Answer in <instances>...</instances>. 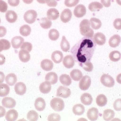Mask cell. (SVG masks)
I'll return each mask as SVG.
<instances>
[{
	"label": "cell",
	"mask_w": 121,
	"mask_h": 121,
	"mask_svg": "<svg viewBox=\"0 0 121 121\" xmlns=\"http://www.w3.org/2000/svg\"><path fill=\"white\" fill-rule=\"evenodd\" d=\"M59 80L61 83L66 86H68L70 85L72 83V79L71 77L66 74L61 75L59 78Z\"/></svg>",
	"instance_id": "cell-33"
},
{
	"label": "cell",
	"mask_w": 121,
	"mask_h": 121,
	"mask_svg": "<svg viewBox=\"0 0 121 121\" xmlns=\"http://www.w3.org/2000/svg\"><path fill=\"white\" fill-rule=\"evenodd\" d=\"M72 17V13L71 11L69 9H65L60 14V20L63 23H68L70 21Z\"/></svg>",
	"instance_id": "cell-10"
},
{
	"label": "cell",
	"mask_w": 121,
	"mask_h": 121,
	"mask_svg": "<svg viewBox=\"0 0 121 121\" xmlns=\"http://www.w3.org/2000/svg\"><path fill=\"white\" fill-rule=\"evenodd\" d=\"M27 119L30 121H36L38 120L39 118V115L38 113L34 111L31 110L27 114Z\"/></svg>",
	"instance_id": "cell-42"
},
{
	"label": "cell",
	"mask_w": 121,
	"mask_h": 121,
	"mask_svg": "<svg viewBox=\"0 0 121 121\" xmlns=\"http://www.w3.org/2000/svg\"><path fill=\"white\" fill-rule=\"evenodd\" d=\"M39 23L41 27L44 29H48L50 28L52 25L51 20L48 17H43L39 20Z\"/></svg>",
	"instance_id": "cell-31"
},
{
	"label": "cell",
	"mask_w": 121,
	"mask_h": 121,
	"mask_svg": "<svg viewBox=\"0 0 121 121\" xmlns=\"http://www.w3.org/2000/svg\"><path fill=\"white\" fill-rule=\"evenodd\" d=\"M80 66L83 68L84 70L89 72H91L93 69V65L91 61L82 64L80 65Z\"/></svg>",
	"instance_id": "cell-43"
},
{
	"label": "cell",
	"mask_w": 121,
	"mask_h": 121,
	"mask_svg": "<svg viewBox=\"0 0 121 121\" xmlns=\"http://www.w3.org/2000/svg\"><path fill=\"white\" fill-rule=\"evenodd\" d=\"M17 76L14 73H11L8 74L5 78V81L6 83L10 86H13L17 81Z\"/></svg>",
	"instance_id": "cell-28"
},
{
	"label": "cell",
	"mask_w": 121,
	"mask_h": 121,
	"mask_svg": "<svg viewBox=\"0 0 121 121\" xmlns=\"http://www.w3.org/2000/svg\"><path fill=\"white\" fill-rule=\"evenodd\" d=\"M15 92L19 95H23L26 92V86L23 82H18L15 84Z\"/></svg>",
	"instance_id": "cell-14"
},
{
	"label": "cell",
	"mask_w": 121,
	"mask_h": 121,
	"mask_svg": "<svg viewBox=\"0 0 121 121\" xmlns=\"http://www.w3.org/2000/svg\"><path fill=\"white\" fill-rule=\"evenodd\" d=\"M24 39L19 36H15L11 40V44L13 48L18 49L24 42Z\"/></svg>",
	"instance_id": "cell-18"
},
{
	"label": "cell",
	"mask_w": 121,
	"mask_h": 121,
	"mask_svg": "<svg viewBox=\"0 0 121 121\" xmlns=\"http://www.w3.org/2000/svg\"><path fill=\"white\" fill-rule=\"evenodd\" d=\"M93 39L95 43L98 45H103L106 43L105 35L103 33L100 32L96 33L93 36Z\"/></svg>",
	"instance_id": "cell-8"
},
{
	"label": "cell",
	"mask_w": 121,
	"mask_h": 121,
	"mask_svg": "<svg viewBox=\"0 0 121 121\" xmlns=\"http://www.w3.org/2000/svg\"><path fill=\"white\" fill-rule=\"evenodd\" d=\"M37 17V13L34 10H30L27 11L23 16L25 21L29 24H32L35 22Z\"/></svg>",
	"instance_id": "cell-4"
},
{
	"label": "cell",
	"mask_w": 121,
	"mask_h": 121,
	"mask_svg": "<svg viewBox=\"0 0 121 121\" xmlns=\"http://www.w3.org/2000/svg\"><path fill=\"white\" fill-rule=\"evenodd\" d=\"M10 42L7 39H0V52L4 50H8L10 48Z\"/></svg>",
	"instance_id": "cell-40"
},
{
	"label": "cell",
	"mask_w": 121,
	"mask_h": 121,
	"mask_svg": "<svg viewBox=\"0 0 121 121\" xmlns=\"http://www.w3.org/2000/svg\"><path fill=\"white\" fill-rule=\"evenodd\" d=\"M6 119L8 121H16L18 117V112L14 109H11L6 113Z\"/></svg>",
	"instance_id": "cell-21"
},
{
	"label": "cell",
	"mask_w": 121,
	"mask_h": 121,
	"mask_svg": "<svg viewBox=\"0 0 121 121\" xmlns=\"http://www.w3.org/2000/svg\"><path fill=\"white\" fill-rule=\"evenodd\" d=\"M116 1L118 5L121 6V0H116Z\"/></svg>",
	"instance_id": "cell-60"
},
{
	"label": "cell",
	"mask_w": 121,
	"mask_h": 121,
	"mask_svg": "<svg viewBox=\"0 0 121 121\" xmlns=\"http://www.w3.org/2000/svg\"><path fill=\"white\" fill-rule=\"evenodd\" d=\"M98 110L95 107H92L87 112V117L90 120L96 121L98 117Z\"/></svg>",
	"instance_id": "cell-13"
},
{
	"label": "cell",
	"mask_w": 121,
	"mask_h": 121,
	"mask_svg": "<svg viewBox=\"0 0 121 121\" xmlns=\"http://www.w3.org/2000/svg\"><path fill=\"white\" fill-rule=\"evenodd\" d=\"M85 112L84 106L80 104H76L73 108V112L75 115L80 116L83 115Z\"/></svg>",
	"instance_id": "cell-30"
},
{
	"label": "cell",
	"mask_w": 121,
	"mask_h": 121,
	"mask_svg": "<svg viewBox=\"0 0 121 121\" xmlns=\"http://www.w3.org/2000/svg\"><path fill=\"white\" fill-rule=\"evenodd\" d=\"M23 1L25 3V4H31L33 1V0H23Z\"/></svg>",
	"instance_id": "cell-58"
},
{
	"label": "cell",
	"mask_w": 121,
	"mask_h": 121,
	"mask_svg": "<svg viewBox=\"0 0 121 121\" xmlns=\"http://www.w3.org/2000/svg\"><path fill=\"white\" fill-rule=\"evenodd\" d=\"M63 57V53L59 51H56L52 54V59L55 63H60L62 60Z\"/></svg>",
	"instance_id": "cell-25"
},
{
	"label": "cell",
	"mask_w": 121,
	"mask_h": 121,
	"mask_svg": "<svg viewBox=\"0 0 121 121\" xmlns=\"http://www.w3.org/2000/svg\"><path fill=\"white\" fill-rule=\"evenodd\" d=\"M6 111L4 106H0V117H2L6 114Z\"/></svg>",
	"instance_id": "cell-54"
},
{
	"label": "cell",
	"mask_w": 121,
	"mask_h": 121,
	"mask_svg": "<svg viewBox=\"0 0 121 121\" xmlns=\"http://www.w3.org/2000/svg\"><path fill=\"white\" fill-rule=\"evenodd\" d=\"M5 62V57L2 54H0V65L4 64Z\"/></svg>",
	"instance_id": "cell-55"
},
{
	"label": "cell",
	"mask_w": 121,
	"mask_h": 121,
	"mask_svg": "<svg viewBox=\"0 0 121 121\" xmlns=\"http://www.w3.org/2000/svg\"><path fill=\"white\" fill-rule=\"evenodd\" d=\"M6 18L8 22L14 23L17 19V15L14 11L8 10L6 14Z\"/></svg>",
	"instance_id": "cell-22"
},
{
	"label": "cell",
	"mask_w": 121,
	"mask_h": 121,
	"mask_svg": "<svg viewBox=\"0 0 121 121\" xmlns=\"http://www.w3.org/2000/svg\"><path fill=\"white\" fill-rule=\"evenodd\" d=\"M80 32L81 34L84 37L92 38L94 32L91 28L90 21L88 19H83L79 25Z\"/></svg>",
	"instance_id": "cell-2"
},
{
	"label": "cell",
	"mask_w": 121,
	"mask_h": 121,
	"mask_svg": "<svg viewBox=\"0 0 121 121\" xmlns=\"http://www.w3.org/2000/svg\"><path fill=\"white\" fill-rule=\"evenodd\" d=\"M114 28L117 30H121V18H117L113 22Z\"/></svg>",
	"instance_id": "cell-49"
},
{
	"label": "cell",
	"mask_w": 121,
	"mask_h": 121,
	"mask_svg": "<svg viewBox=\"0 0 121 121\" xmlns=\"http://www.w3.org/2000/svg\"><path fill=\"white\" fill-rule=\"evenodd\" d=\"M63 64L65 68H72L75 64V60L72 55H67L63 59Z\"/></svg>",
	"instance_id": "cell-11"
},
{
	"label": "cell",
	"mask_w": 121,
	"mask_h": 121,
	"mask_svg": "<svg viewBox=\"0 0 121 121\" xmlns=\"http://www.w3.org/2000/svg\"><path fill=\"white\" fill-rule=\"evenodd\" d=\"M113 107L117 111H121V99H116L113 103Z\"/></svg>",
	"instance_id": "cell-48"
},
{
	"label": "cell",
	"mask_w": 121,
	"mask_h": 121,
	"mask_svg": "<svg viewBox=\"0 0 121 121\" xmlns=\"http://www.w3.org/2000/svg\"><path fill=\"white\" fill-rule=\"evenodd\" d=\"M96 103L100 107L104 106L107 104V99L104 95L100 94L96 97Z\"/></svg>",
	"instance_id": "cell-29"
},
{
	"label": "cell",
	"mask_w": 121,
	"mask_h": 121,
	"mask_svg": "<svg viewBox=\"0 0 121 121\" xmlns=\"http://www.w3.org/2000/svg\"><path fill=\"white\" fill-rule=\"evenodd\" d=\"M121 42L120 36L118 35H115L109 39V44L111 47L115 48L119 45Z\"/></svg>",
	"instance_id": "cell-15"
},
{
	"label": "cell",
	"mask_w": 121,
	"mask_h": 121,
	"mask_svg": "<svg viewBox=\"0 0 121 121\" xmlns=\"http://www.w3.org/2000/svg\"><path fill=\"white\" fill-rule=\"evenodd\" d=\"M20 2V0H8V3L12 7L17 6Z\"/></svg>",
	"instance_id": "cell-51"
},
{
	"label": "cell",
	"mask_w": 121,
	"mask_h": 121,
	"mask_svg": "<svg viewBox=\"0 0 121 121\" xmlns=\"http://www.w3.org/2000/svg\"><path fill=\"white\" fill-rule=\"evenodd\" d=\"M7 31L5 27L0 26V37H3L6 35Z\"/></svg>",
	"instance_id": "cell-52"
},
{
	"label": "cell",
	"mask_w": 121,
	"mask_h": 121,
	"mask_svg": "<svg viewBox=\"0 0 121 121\" xmlns=\"http://www.w3.org/2000/svg\"><path fill=\"white\" fill-rule=\"evenodd\" d=\"M91 83V78L89 76H84L80 79L79 83V87L82 91H86L90 88Z\"/></svg>",
	"instance_id": "cell-6"
},
{
	"label": "cell",
	"mask_w": 121,
	"mask_h": 121,
	"mask_svg": "<svg viewBox=\"0 0 121 121\" xmlns=\"http://www.w3.org/2000/svg\"><path fill=\"white\" fill-rule=\"evenodd\" d=\"M1 103L3 106L7 108H13L16 105V102L14 99L11 97H5L2 99Z\"/></svg>",
	"instance_id": "cell-12"
},
{
	"label": "cell",
	"mask_w": 121,
	"mask_h": 121,
	"mask_svg": "<svg viewBox=\"0 0 121 121\" xmlns=\"http://www.w3.org/2000/svg\"><path fill=\"white\" fill-rule=\"evenodd\" d=\"M39 89L42 93L48 94L52 90L51 83L47 81H45L40 84Z\"/></svg>",
	"instance_id": "cell-20"
},
{
	"label": "cell",
	"mask_w": 121,
	"mask_h": 121,
	"mask_svg": "<svg viewBox=\"0 0 121 121\" xmlns=\"http://www.w3.org/2000/svg\"><path fill=\"white\" fill-rule=\"evenodd\" d=\"M48 120L49 121H60V116L57 113L51 114L48 117Z\"/></svg>",
	"instance_id": "cell-46"
},
{
	"label": "cell",
	"mask_w": 121,
	"mask_h": 121,
	"mask_svg": "<svg viewBox=\"0 0 121 121\" xmlns=\"http://www.w3.org/2000/svg\"><path fill=\"white\" fill-rule=\"evenodd\" d=\"M60 36V34L58 30L56 29H52L49 31L48 36L50 39L52 40L55 41Z\"/></svg>",
	"instance_id": "cell-41"
},
{
	"label": "cell",
	"mask_w": 121,
	"mask_h": 121,
	"mask_svg": "<svg viewBox=\"0 0 121 121\" xmlns=\"http://www.w3.org/2000/svg\"><path fill=\"white\" fill-rule=\"evenodd\" d=\"M5 75L2 72H0V84L4 82L5 79Z\"/></svg>",
	"instance_id": "cell-56"
},
{
	"label": "cell",
	"mask_w": 121,
	"mask_h": 121,
	"mask_svg": "<svg viewBox=\"0 0 121 121\" xmlns=\"http://www.w3.org/2000/svg\"><path fill=\"white\" fill-rule=\"evenodd\" d=\"M100 82L105 86L111 88L114 86L115 81L113 78L108 74H103L100 78Z\"/></svg>",
	"instance_id": "cell-5"
},
{
	"label": "cell",
	"mask_w": 121,
	"mask_h": 121,
	"mask_svg": "<svg viewBox=\"0 0 121 121\" xmlns=\"http://www.w3.org/2000/svg\"><path fill=\"white\" fill-rule=\"evenodd\" d=\"M71 94L70 90L67 87L60 86L57 90L56 96L63 98L69 97Z\"/></svg>",
	"instance_id": "cell-7"
},
{
	"label": "cell",
	"mask_w": 121,
	"mask_h": 121,
	"mask_svg": "<svg viewBox=\"0 0 121 121\" xmlns=\"http://www.w3.org/2000/svg\"><path fill=\"white\" fill-rule=\"evenodd\" d=\"M117 81L118 83L121 84V73L118 74L117 77Z\"/></svg>",
	"instance_id": "cell-57"
},
{
	"label": "cell",
	"mask_w": 121,
	"mask_h": 121,
	"mask_svg": "<svg viewBox=\"0 0 121 121\" xmlns=\"http://www.w3.org/2000/svg\"><path fill=\"white\" fill-rule=\"evenodd\" d=\"M95 48L96 45L93 39L84 37L72 47L71 52L80 66L91 61Z\"/></svg>",
	"instance_id": "cell-1"
},
{
	"label": "cell",
	"mask_w": 121,
	"mask_h": 121,
	"mask_svg": "<svg viewBox=\"0 0 121 121\" xmlns=\"http://www.w3.org/2000/svg\"><path fill=\"white\" fill-rule=\"evenodd\" d=\"M37 1L40 4H45L46 3L47 0H37Z\"/></svg>",
	"instance_id": "cell-59"
},
{
	"label": "cell",
	"mask_w": 121,
	"mask_h": 121,
	"mask_svg": "<svg viewBox=\"0 0 121 121\" xmlns=\"http://www.w3.org/2000/svg\"><path fill=\"white\" fill-rule=\"evenodd\" d=\"M112 0H101V3L106 8H108L111 6Z\"/></svg>",
	"instance_id": "cell-53"
},
{
	"label": "cell",
	"mask_w": 121,
	"mask_h": 121,
	"mask_svg": "<svg viewBox=\"0 0 121 121\" xmlns=\"http://www.w3.org/2000/svg\"><path fill=\"white\" fill-rule=\"evenodd\" d=\"M8 6L7 3L3 0H0V12L5 13L8 10Z\"/></svg>",
	"instance_id": "cell-47"
},
{
	"label": "cell",
	"mask_w": 121,
	"mask_h": 121,
	"mask_svg": "<svg viewBox=\"0 0 121 121\" xmlns=\"http://www.w3.org/2000/svg\"><path fill=\"white\" fill-rule=\"evenodd\" d=\"M10 87L5 83L0 84V97H5L8 95L10 92Z\"/></svg>",
	"instance_id": "cell-32"
},
{
	"label": "cell",
	"mask_w": 121,
	"mask_h": 121,
	"mask_svg": "<svg viewBox=\"0 0 121 121\" xmlns=\"http://www.w3.org/2000/svg\"><path fill=\"white\" fill-rule=\"evenodd\" d=\"M50 105L53 110L56 112L62 111L65 107L64 101L59 98L52 99L51 101Z\"/></svg>",
	"instance_id": "cell-3"
},
{
	"label": "cell",
	"mask_w": 121,
	"mask_h": 121,
	"mask_svg": "<svg viewBox=\"0 0 121 121\" xmlns=\"http://www.w3.org/2000/svg\"><path fill=\"white\" fill-rule=\"evenodd\" d=\"M90 23L92 28L96 30L99 29L102 25L101 21L98 18L95 17H92L91 18Z\"/></svg>",
	"instance_id": "cell-35"
},
{
	"label": "cell",
	"mask_w": 121,
	"mask_h": 121,
	"mask_svg": "<svg viewBox=\"0 0 121 121\" xmlns=\"http://www.w3.org/2000/svg\"><path fill=\"white\" fill-rule=\"evenodd\" d=\"M32 48H33V46H32V45L31 44V43H30V42H23L22 44V45L20 46L21 50H25V51L28 52H30L32 51Z\"/></svg>",
	"instance_id": "cell-44"
},
{
	"label": "cell",
	"mask_w": 121,
	"mask_h": 121,
	"mask_svg": "<svg viewBox=\"0 0 121 121\" xmlns=\"http://www.w3.org/2000/svg\"><path fill=\"white\" fill-rule=\"evenodd\" d=\"M31 31V29L30 26L27 24H25L22 26L19 29L20 34L22 36L25 37L29 36L30 34Z\"/></svg>",
	"instance_id": "cell-36"
},
{
	"label": "cell",
	"mask_w": 121,
	"mask_h": 121,
	"mask_svg": "<svg viewBox=\"0 0 121 121\" xmlns=\"http://www.w3.org/2000/svg\"><path fill=\"white\" fill-rule=\"evenodd\" d=\"M19 58L23 62H27L30 59V55L29 52L25 50H21L19 52Z\"/></svg>",
	"instance_id": "cell-26"
},
{
	"label": "cell",
	"mask_w": 121,
	"mask_h": 121,
	"mask_svg": "<svg viewBox=\"0 0 121 121\" xmlns=\"http://www.w3.org/2000/svg\"><path fill=\"white\" fill-rule=\"evenodd\" d=\"M40 66L44 71H49L53 69L54 64L52 60L46 59L41 61Z\"/></svg>",
	"instance_id": "cell-19"
},
{
	"label": "cell",
	"mask_w": 121,
	"mask_h": 121,
	"mask_svg": "<svg viewBox=\"0 0 121 121\" xmlns=\"http://www.w3.org/2000/svg\"><path fill=\"white\" fill-rule=\"evenodd\" d=\"M47 17L50 20H55L59 17V13L58 11L54 8L49 9L47 12Z\"/></svg>",
	"instance_id": "cell-17"
},
{
	"label": "cell",
	"mask_w": 121,
	"mask_h": 121,
	"mask_svg": "<svg viewBox=\"0 0 121 121\" xmlns=\"http://www.w3.org/2000/svg\"><path fill=\"white\" fill-rule=\"evenodd\" d=\"M86 13V9L85 7L82 4H79L76 7L73 13L76 17L80 18L83 17Z\"/></svg>",
	"instance_id": "cell-9"
},
{
	"label": "cell",
	"mask_w": 121,
	"mask_h": 121,
	"mask_svg": "<svg viewBox=\"0 0 121 121\" xmlns=\"http://www.w3.org/2000/svg\"><path fill=\"white\" fill-rule=\"evenodd\" d=\"M60 48L63 52H68L70 50V45L68 40L66 39L65 36H63L62 37V39L60 42Z\"/></svg>",
	"instance_id": "cell-37"
},
{
	"label": "cell",
	"mask_w": 121,
	"mask_h": 121,
	"mask_svg": "<svg viewBox=\"0 0 121 121\" xmlns=\"http://www.w3.org/2000/svg\"><path fill=\"white\" fill-rule=\"evenodd\" d=\"M115 117V112L111 109H106L104 111L103 115V119L105 121L112 120Z\"/></svg>",
	"instance_id": "cell-34"
},
{
	"label": "cell",
	"mask_w": 121,
	"mask_h": 121,
	"mask_svg": "<svg viewBox=\"0 0 121 121\" xmlns=\"http://www.w3.org/2000/svg\"><path fill=\"white\" fill-rule=\"evenodd\" d=\"M103 7L102 4L99 2H92L89 5V9L91 12H95Z\"/></svg>",
	"instance_id": "cell-38"
},
{
	"label": "cell",
	"mask_w": 121,
	"mask_h": 121,
	"mask_svg": "<svg viewBox=\"0 0 121 121\" xmlns=\"http://www.w3.org/2000/svg\"><path fill=\"white\" fill-rule=\"evenodd\" d=\"M47 5L50 7H55L57 5V0H47Z\"/></svg>",
	"instance_id": "cell-50"
},
{
	"label": "cell",
	"mask_w": 121,
	"mask_h": 121,
	"mask_svg": "<svg viewBox=\"0 0 121 121\" xmlns=\"http://www.w3.org/2000/svg\"><path fill=\"white\" fill-rule=\"evenodd\" d=\"M71 78L75 81H79L83 77L81 71L78 69H73L70 72Z\"/></svg>",
	"instance_id": "cell-27"
},
{
	"label": "cell",
	"mask_w": 121,
	"mask_h": 121,
	"mask_svg": "<svg viewBox=\"0 0 121 121\" xmlns=\"http://www.w3.org/2000/svg\"><path fill=\"white\" fill-rule=\"evenodd\" d=\"M81 102L86 106L90 105L93 101V98L91 94L89 93H84L80 97Z\"/></svg>",
	"instance_id": "cell-23"
},
{
	"label": "cell",
	"mask_w": 121,
	"mask_h": 121,
	"mask_svg": "<svg viewBox=\"0 0 121 121\" xmlns=\"http://www.w3.org/2000/svg\"><path fill=\"white\" fill-rule=\"evenodd\" d=\"M0 22H1V20H0Z\"/></svg>",
	"instance_id": "cell-61"
},
{
	"label": "cell",
	"mask_w": 121,
	"mask_h": 121,
	"mask_svg": "<svg viewBox=\"0 0 121 121\" xmlns=\"http://www.w3.org/2000/svg\"><path fill=\"white\" fill-rule=\"evenodd\" d=\"M109 58L113 62H117L121 59V53L117 51L112 52L109 54Z\"/></svg>",
	"instance_id": "cell-39"
},
{
	"label": "cell",
	"mask_w": 121,
	"mask_h": 121,
	"mask_svg": "<svg viewBox=\"0 0 121 121\" xmlns=\"http://www.w3.org/2000/svg\"><path fill=\"white\" fill-rule=\"evenodd\" d=\"M45 79L46 81L50 82L52 84H55L57 82L58 76L54 72H50L46 74Z\"/></svg>",
	"instance_id": "cell-24"
},
{
	"label": "cell",
	"mask_w": 121,
	"mask_h": 121,
	"mask_svg": "<svg viewBox=\"0 0 121 121\" xmlns=\"http://www.w3.org/2000/svg\"><path fill=\"white\" fill-rule=\"evenodd\" d=\"M79 1V0H65L64 4L65 6L69 8L75 6Z\"/></svg>",
	"instance_id": "cell-45"
},
{
	"label": "cell",
	"mask_w": 121,
	"mask_h": 121,
	"mask_svg": "<svg viewBox=\"0 0 121 121\" xmlns=\"http://www.w3.org/2000/svg\"><path fill=\"white\" fill-rule=\"evenodd\" d=\"M35 109L39 112L43 111L46 106L45 100L41 97L36 99L35 102Z\"/></svg>",
	"instance_id": "cell-16"
}]
</instances>
